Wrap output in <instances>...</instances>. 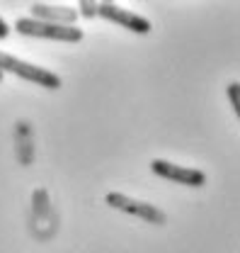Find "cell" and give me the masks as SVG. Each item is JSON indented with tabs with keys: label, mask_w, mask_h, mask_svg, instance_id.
Wrapping results in <instances>:
<instances>
[{
	"label": "cell",
	"mask_w": 240,
	"mask_h": 253,
	"mask_svg": "<svg viewBox=\"0 0 240 253\" xmlns=\"http://www.w3.org/2000/svg\"><path fill=\"white\" fill-rule=\"evenodd\" d=\"M59 231V214L51 205L49 190L34 188L32 192V234L41 241L51 239Z\"/></svg>",
	"instance_id": "7a4b0ae2"
},
{
	"label": "cell",
	"mask_w": 240,
	"mask_h": 253,
	"mask_svg": "<svg viewBox=\"0 0 240 253\" xmlns=\"http://www.w3.org/2000/svg\"><path fill=\"white\" fill-rule=\"evenodd\" d=\"M97 15L109 20V22H114V25H119L124 30L134 32V34H148L153 30V25L146 17H141V15H136L131 10H124L117 2H97Z\"/></svg>",
	"instance_id": "8992f818"
},
{
	"label": "cell",
	"mask_w": 240,
	"mask_h": 253,
	"mask_svg": "<svg viewBox=\"0 0 240 253\" xmlns=\"http://www.w3.org/2000/svg\"><path fill=\"white\" fill-rule=\"evenodd\" d=\"M95 15H97V2H92V0H80L78 2V17L92 20Z\"/></svg>",
	"instance_id": "9c48e42d"
},
{
	"label": "cell",
	"mask_w": 240,
	"mask_h": 253,
	"mask_svg": "<svg viewBox=\"0 0 240 253\" xmlns=\"http://www.w3.org/2000/svg\"><path fill=\"white\" fill-rule=\"evenodd\" d=\"M15 32L25 34V37H36V39H51V42H66V44H75L83 42V30L80 27H59V25H49V22H39L32 17H20L15 22Z\"/></svg>",
	"instance_id": "3957f363"
},
{
	"label": "cell",
	"mask_w": 240,
	"mask_h": 253,
	"mask_svg": "<svg viewBox=\"0 0 240 253\" xmlns=\"http://www.w3.org/2000/svg\"><path fill=\"white\" fill-rule=\"evenodd\" d=\"M104 202L112 207V210H119L124 214H131V217H138V219L148 221V224H155V226H163L168 224V214L150 205V202H143V200H136V197H129L124 192H107Z\"/></svg>",
	"instance_id": "277c9868"
},
{
	"label": "cell",
	"mask_w": 240,
	"mask_h": 253,
	"mask_svg": "<svg viewBox=\"0 0 240 253\" xmlns=\"http://www.w3.org/2000/svg\"><path fill=\"white\" fill-rule=\"evenodd\" d=\"M2 76H5V73H2V71H0V83H2Z\"/></svg>",
	"instance_id": "7c38bea8"
},
{
	"label": "cell",
	"mask_w": 240,
	"mask_h": 253,
	"mask_svg": "<svg viewBox=\"0 0 240 253\" xmlns=\"http://www.w3.org/2000/svg\"><path fill=\"white\" fill-rule=\"evenodd\" d=\"M32 20L59 25V27H75L78 22V10L70 5H51V2H32Z\"/></svg>",
	"instance_id": "52a82bcc"
},
{
	"label": "cell",
	"mask_w": 240,
	"mask_h": 253,
	"mask_svg": "<svg viewBox=\"0 0 240 253\" xmlns=\"http://www.w3.org/2000/svg\"><path fill=\"white\" fill-rule=\"evenodd\" d=\"M238 90H240V85H238V83H228V88H226V93H228V100H231V105H233V112H236V115H240Z\"/></svg>",
	"instance_id": "30bf717a"
},
{
	"label": "cell",
	"mask_w": 240,
	"mask_h": 253,
	"mask_svg": "<svg viewBox=\"0 0 240 253\" xmlns=\"http://www.w3.org/2000/svg\"><path fill=\"white\" fill-rule=\"evenodd\" d=\"M0 71L2 73L20 76L22 81H30V83L39 85V88H46V90H59L61 85H63L61 78L54 71L41 68V66H34L30 61H22V59H17L12 54H5V51H0Z\"/></svg>",
	"instance_id": "6da1fadb"
},
{
	"label": "cell",
	"mask_w": 240,
	"mask_h": 253,
	"mask_svg": "<svg viewBox=\"0 0 240 253\" xmlns=\"http://www.w3.org/2000/svg\"><path fill=\"white\" fill-rule=\"evenodd\" d=\"M15 154L20 166H32L34 161V134L27 120H20L15 125Z\"/></svg>",
	"instance_id": "ba28073f"
},
{
	"label": "cell",
	"mask_w": 240,
	"mask_h": 253,
	"mask_svg": "<svg viewBox=\"0 0 240 253\" xmlns=\"http://www.w3.org/2000/svg\"><path fill=\"white\" fill-rule=\"evenodd\" d=\"M150 170H153L158 178L172 180V183H177V185H187V188H202V185H206V173H204V170L177 166V163H170V161H165V158H153V161H150Z\"/></svg>",
	"instance_id": "5b68a950"
},
{
	"label": "cell",
	"mask_w": 240,
	"mask_h": 253,
	"mask_svg": "<svg viewBox=\"0 0 240 253\" xmlns=\"http://www.w3.org/2000/svg\"><path fill=\"white\" fill-rule=\"evenodd\" d=\"M10 37V27H7V22L0 17V39H7Z\"/></svg>",
	"instance_id": "8fae6325"
}]
</instances>
